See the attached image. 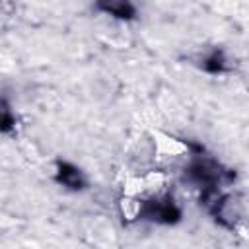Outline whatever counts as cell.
I'll return each mask as SVG.
<instances>
[{
    "label": "cell",
    "mask_w": 249,
    "mask_h": 249,
    "mask_svg": "<svg viewBox=\"0 0 249 249\" xmlns=\"http://www.w3.org/2000/svg\"><path fill=\"white\" fill-rule=\"evenodd\" d=\"M185 177L191 183L200 185V189L204 191V189H218V185H222L224 181H231L233 173L222 169L220 163H216L214 160L198 156L185 169Z\"/></svg>",
    "instance_id": "6da1fadb"
},
{
    "label": "cell",
    "mask_w": 249,
    "mask_h": 249,
    "mask_svg": "<svg viewBox=\"0 0 249 249\" xmlns=\"http://www.w3.org/2000/svg\"><path fill=\"white\" fill-rule=\"evenodd\" d=\"M138 218L142 220H150L156 224H177L181 220V210L175 204V200L165 195V196H156L150 200H142L140 208H138Z\"/></svg>",
    "instance_id": "7a4b0ae2"
},
{
    "label": "cell",
    "mask_w": 249,
    "mask_h": 249,
    "mask_svg": "<svg viewBox=\"0 0 249 249\" xmlns=\"http://www.w3.org/2000/svg\"><path fill=\"white\" fill-rule=\"evenodd\" d=\"M54 179H56V183H60L62 187L72 189V191H80V189L86 187L84 173L76 165H72L68 161H56V175H54Z\"/></svg>",
    "instance_id": "3957f363"
},
{
    "label": "cell",
    "mask_w": 249,
    "mask_h": 249,
    "mask_svg": "<svg viewBox=\"0 0 249 249\" xmlns=\"http://www.w3.org/2000/svg\"><path fill=\"white\" fill-rule=\"evenodd\" d=\"M95 8L105 12V14H109V16H113V18H119V19H132L136 16V8L130 2H123V0L97 2Z\"/></svg>",
    "instance_id": "277c9868"
},
{
    "label": "cell",
    "mask_w": 249,
    "mask_h": 249,
    "mask_svg": "<svg viewBox=\"0 0 249 249\" xmlns=\"http://www.w3.org/2000/svg\"><path fill=\"white\" fill-rule=\"evenodd\" d=\"M202 68L210 74H220L226 70V58L222 51H212L204 60H202Z\"/></svg>",
    "instance_id": "5b68a950"
},
{
    "label": "cell",
    "mask_w": 249,
    "mask_h": 249,
    "mask_svg": "<svg viewBox=\"0 0 249 249\" xmlns=\"http://www.w3.org/2000/svg\"><path fill=\"white\" fill-rule=\"evenodd\" d=\"M16 124V117L12 115V109L4 97H0V132H10Z\"/></svg>",
    "instance_id": "8992f818"
}]
</instances>
